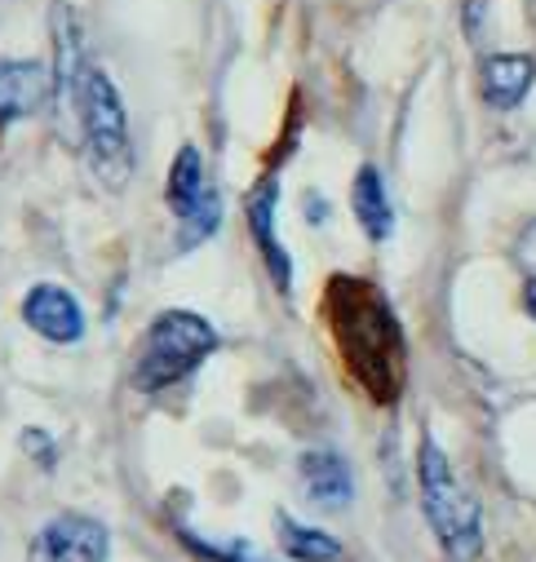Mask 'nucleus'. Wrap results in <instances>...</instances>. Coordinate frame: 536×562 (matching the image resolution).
I'll return each mask as SVG.
<instances>
[{
	"mask_svg": "<svg viewBox=\"0 0 536 562\" xmlns=\"http://www.w3.org/2000/svg\"><path fill=\"white\" fill-rule=\"evenodd\" d=\"M417 479H422V509H426L439 544L457 562H474L483 549V514H479V501L453 474V461L444 457V448L435 439H422Z\"/></svg>",
	"mask_w": 536,
	"mask_h": 562,
	"instance_id": "obj_3",
	"label": "nucleus"
},
{
	"mask_svg": "<svg viewBox=\"0 0 536 562\" xmlns=\"http://www.w3.org/2000/svg\"><path fill=\"white\" fill-rule=\"evenodd\" d=\"M217 226H222V195L209 187V191H204V200H200V204H196L187 217H178L174 248H178V252H191V248H200V244H204V239H209Z\"/></svg>",
	"mask_w": 536,
	"mask_h": 562,
	"instance_id": "obj_14",
	"label": "nucleus"
},
{
	"mask_svg": "<svg viewBox=\"0 0 536 562\" xmlns=\"http://www.w3.org/2000/svg\"><path fill=\"white\" fill-rule=\"evenodd\" d=\"M27 448L32 452H41V465H54L49 457H54V448H49V439H41V430H27Z\"/></svg>",
	"mask_w": 536,
	"mask_h": 562,
	"instance_id": "obj_16",
	"label": "nucleus"
},
{
	"mask_svg": "<svg viewBox=\"0 0 536 562\" xmlns=\"http://www.w3.org/2000/svg\"><path fill=\"white\" fill-rule=\"evenodd\" d=\"M523 306H527V315L536 319V279H527V284H523Z\"/></svg>",
	"mask_w": 536,
	"mask_h": 562,
	"instance_id": "obj_17",
	"label": "nucleus"
},
{
	"mask_svg": "<svg viewBox=\"0 0 536 562\" xmlns=\"http://www.w3.org/2000/svg\"><path fill=\"white\" fill-rule=\"evenodd\" d=\"M213 350H217V328L209 319H200L196 311H165L147 328L138 359H133V390L160 394L187 381Z\"/></svg>",
	"mask_w": 536,
	"mask_h": 562,
	"instance_id": "obj_2",
	"label": "nucleus"
},
{
	"mask_svg": "<svg viewBox=\"0 0 536 562\" xmlns=\"http://www.w3.org/2000/svg\"><path fill=\"white\" fill-rule=\"evenodd\" d=\"M49 98V71L41 63H0V124L27 120Z\"/></svg>",
	"mask_w": 536,
	"mask_h": 562,
	"instance_id": "obj_8",
	"label": "nucleus"
},
{
	"mask_svg": "<svg viewBox=\"0 0 536 562\" xmlns=\"http://www.w3.org/2000/svg\"><path fill=\"white\" fill-rule=\"evenodd\" d=\"M324 319L350 381L372 403H394L404 394V328L368 279L333 274L324 289Z\"/></svg>",
	"mask_w": 536,
	"mask_h": 562,
	"instance_id": "obj_1",
	"label": "nucleus"
},
{
	"mask_svg": "<svg viewBox=\"0 0 536 562\" xmlns=\"http://www.w3.org/2000/svg\"><path fill=\"white\" fill-rule=\"evenodd\" d=\"M204 191H209V182H204V160H200V151H196V147H182V151L174 156L165 200H169V209H174L178 217H187V213L204 200Z\"/></svg>",
	"mask_w": 536,
	"mask_h": 562,
	"instance_id": "obj_12",
	"label": "nucleus"
},
{
	"mask_svg": "<svg viewBox=\"0 0 536 562\" xmlns=\"http://www.w3.org/2000/svg\"><path fill=\"white\" fill-rule=\"evenodd\" d=\"M280 549L293 562H337L342 558V544L328 531L306 527V522H293L289 514H280Z\"/></svg>",
	"mask_w": 536,
	"mask_h": 562,
	"instance_id": "obj_13",
	"label": "nucleus"
},
{
	"mask_svg": "<svg viewBox=\"0 0 536 562\" xmlns=\"http://www.w3.org/2000/svg\"><path fill=\"white\" fill-rule=\"evenodd\" d=\"M23 319L32 333H41L45 341H58V346H71L85 337V315H80L76 297L58 284H36L23 297Z\"/></svg>",
	"mask_w": 536,
	"mask_h": 562,
	"instance_id": "obj_6",
	"label": "nucleus"
},
{
	"mask_svg": "<svg viewBox=\"0 0 536 562\" xmlns=\"http://www.w3.org/2000/svg\"><path fill=\"white\" fill-rule=\"evenodd\" d=\"M111 531L89 514H58L27 549V562H107Z\"/></svg>",
	"mask_w": 536,
	"mask_h": 562,
	"instance_id": "obj_5",
	"label": "nucleus"
},
{
	"mask_svg": "<svg viewBox=\"0 0 536 562\" xmlns=\"http://www.w3.org/2000/svg\"><path fill=\"white\" fill-rule=\"evenodd\" d=\"M76 111L85 124V147H89V165L93 173L120 191L133 173V143H129V115H124V98L115 89V80L102 67H85L80 76V93H76Z\"/></svg>",
	"mask_w": 536,
	"mask_h": 562,
	"instance_id": "obj_4",
	"label": "nucleus"
},
{
	"mask_svg": "<svg viewBox=\"0 0 536 562\" xmlns=\"http://www.w3.org/2000/svg\"><path fill=\"white\" fill-rule=\"evenodd\" d=\"M276 200H280V187H276V178H266V182L253 187L244 209H248V231H253V239L261 248V261H266V270H271L276 289L289 293L293 289V261H289V252H284V244L276 235Z\"/></svg>",
	"mask_w": 536,
	"mask_h": 562,
	"instance_id": "obj_7",
	"label": "nucleus"
},
{
	"mask_svg": "<svg viewBox=\"0 0 536 562\" xmlns=\"http://www.w3.org/2000/svg\"><path fill=\"white\" fill-rule=\"evenodd\" d=\"M350 209H355V222L364 226L368 239H390L394 231V209H390V195H386V182L372 165H364L355 173V187H350Z\"/></svg>",
	"mask_w": 536,
	"mask_h": 562,
	"instance_id": "obj_11",
	"label": "nucleus"
},
{
	"mask_svg": "<svg viewBox=\"0 0 536 562\" xmlns=\"http://www.w3.org/2000/svg\"><path fill=\"white\" fill-rule=\"evenodd\" d=\"M182 544H187L191 553H200V558H213V562H271V558L257 553V549H253V544H244V540L209 544V540H200L196 531H182Z\"/></svg>",
	"mask_w": 536,
	"mask_h": 562,
	"instance_id": "obj_15",
	"label": "nucleus"
},
{
	"mask_svg": "<svg viewBox=\"0 0 536 562\" xmlns=\"http://www.w3.org/2000/svg\"><path fill=\"white\" fill-rule=\"evenodd\" d=\"M532 80H536V63H532L527 54H492V58L483 63V98H488V106H496V111L518 106V102L527 98Z\"/></svg>",
	"mask_w": 536,
	"mask_h": 562,
	"instance_id": "obj_9",
	"label": "nucleus"
},
{
	"mask_svg": "<svg viewBox=\"0 0 536 562\" xmlns=\"http://www.w3.org/2000/svg\"><path fill=\"white\" fill-rule=\"evenodd\" d=\"M302 483H306V496L324 509H346L355 496L350 465L337 452H306L302 457Z\"/></svg>",
	"mask_w": 536,
	"mask_h": 562,
	"instance_id": "obj_10",
	"label": "nucleus"
}]
</instances>
